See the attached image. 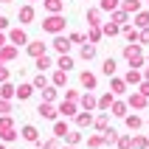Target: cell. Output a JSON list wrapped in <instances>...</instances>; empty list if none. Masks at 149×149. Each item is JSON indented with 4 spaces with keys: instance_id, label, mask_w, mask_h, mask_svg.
<instances>
[{
    "instance_id": "obj_6",
    "label": "cell",
    "mask_w": 149,
    "mask_h": 149,
    "mask_svg": "<svg viewBox=\"0 0 149 149\" xmlns=\"http://www.w3.org/2000/svg\"><path fill=\"white\" fill-rule=\"evenodd\" d=\"M0 42H3V40H0Z\"/></svg>"
},
{
    "instance_id": "obj_3",
    "label": "cell",
    "mask_w": 149,
    "mask_h": 149,
    "mask_svg": "<svg viewBox=\"0 0 149 149\" xmlns=\"http://www.w3.org/2000/svg\"><path fill=\"white\" fill-rule=\"evenodd\" d=\"M82 84H84V87H93V84H96V79H93L90 73H84V76H82Z\"/></svg>"
},
{
    "instance_id": "obj_1",
    "label": "cell",
    "mask_w": 149,
    "mask_h": 149,
    "mask_svg": "<svg viewBox=\"0 0 149 149\" xmlns=\"http://www.w3.org/2000/svg\"><path fill=\"white\" fill-rule=\"evenodd\" d=\"M45 28H51V31H59V28H62V20H59V17H51L48 23H45Z\"/></svg>"
},
{
    "instance_id": "obj_4",
    "label": "cell",
    "mask_w": 149,
    "mask_h": 149,
    "mask_svg": "<svg viewBox=\"0 0 149 149\" xmlns=\"http://www.w3.org/2000/svg\"><path fill=\"white\" fill-rule=\"evenodd\" d=\"M113 68H116V65H113V59H107V62H104V73H113Z\"/></svg>"
},
{
    "instance_id": "obj_5",
    "label": "cell",
    "mask_w": 149,
    "mask_h": 149,
    "mask_svg": "<svg viewBox=\"0 0 149 149\" xmlns=\"http://www.w3.org/2000/svg\"><path fill=\"white\" fill-rule=\"evenodd\" d=\"M56 48L59 51H68V40H56Z\"/></svg>"
},
{
    "instance_id": "obj_2",
    "label": "cell",
    "mask_w": 149,
    "mask_h": 149,
    "mask_svg": "<svg viewBox=\"0 0 149 149\" xmlns=\"http://www.w3.org/2000/svg\"><path fill=\"white\" fill-rule=\"evenodd\" d=\"M23 135L28 138V141H34V138H37V130H34V127H25V130H23Z\"/></svg>"
}]
</instances>
